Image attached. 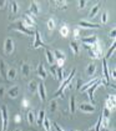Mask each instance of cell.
I'll return each instance as SVG.
<instances>
[{"mask_svg": "<svg viewBox=\"0 0 116 131\" xmlns=\"http://www.w3.org/2000/svg\"><path fill=\"white\" fill-rule=\"evenodd\" d=\"M75 72H76V69L74 68V69H72V71L70 72V75H69L65 80L62 81V84L60 85V88L58 89V91L54 94V97H58V96H64V92H65V90L68 89L69 84L71 82V80L74 79V76H75Z\"/></svg>", "mask_w": 116, "mask_h": 131, "instance_id": "6da1fadb", "label": "cell"}, {"mask_svg": "<svg viewBox=\"0 0 116 131\" xmlns=\"http://www.w3.org/2000/svg\"><path fill=\"white\" fill-rule=\"evenodd\" d=\"M9 29H15V30L20 31V32H24V34H25V35H28V36H33V35L35 34V31H33L30 28H28V26L24 24V21L23 20L15 21L14 24H11V25H10Z\"/></svg>", "mask_w": 116, "mask_h": 131, "instance_id": "7a4b0ae2", "label": "cell"}, {"mask_svg": "<svg viewBox=\"0 0 116 131\" xmlns=\"http://www.w3.org/2000/svg\"><path fill=\"white\" fill-rule=\"evenodd\" d=\"M0 116H1V131H6L9 125V112L6 105H3L0 109Z\"/></svg>", "mask_w": 116, "mask_h": 131, "instance_id": "3957f363", "label": "cell"}, {"mask_svg": "<svg viewBox=\"0 0 116 131\" xmlns=\"http://www.w3.org/2000/svg\"><path fill=\"white\" fill-rule=\"evenodd\" d=\"M52 56H54L55 61H58L59 68H62V65H64V62H65V59H66L65 54L60 50H54L52 51Z\"/></svg>", "mask_w": 116, "mask_h": 131, "instance_id": "277c9868", "label": "cell"}, {"mask_svg": "<svg viewBox=\"0 0 116 131\" xmlns=\"http://www.w3.org/2000/svg\"><path fill=\"white\" fill-rule=\"evenodd\" d=\"M100 84H101V79L100 80H97L94 85H91L89 89H87L85 92L87 94V96H89V99H90V101H92V105H94V102H95V99H94V94H95V90H96L97 88L100 86Z\"/></svg>", "mask_w": 116, "mask_h": 131, "instance_id": "5b68a950", "label": "cell"}, {"mask_svg": "<svg viewBox=\"0 0 116 131\" xmlns=\"http://www.w3.org/2000/svg\"><path fill=\"white\" fill-rule=\"evenodd\" d=\"M14 49H15V45H14V40L11 38H6L5 39V42H4V51L5 54H13L14 52Z\"/></svg>", "mask_w": 116, "mask_h": 131, "instance_id": "8992f818", "label": "cell"}, {"mask_svg": "<svg viewBox=\"0 0 116 131\" xmlns=\"http://www.w3.org/2000/svg\"><path fill=\"white\" fill-rule=\"evenodd\" d=\"M23 21H24V24L29 28V26H34L35 24H36V21H35V18L30 14V13H25L24 15H23Z\"/></svg>", "mask_w": 116, "mask_h": 131, "instance_id": "52a82bcc", "label": "cell"}, {"mask_svg": "<svg viewBox=\"0 0 116 131\" xmlns=\"http://www.w3.org/2000/svg\"><path fill=\"white\" fill-rule=\"evenodd\" d=\"M77 25L80 28H84V29H99L100 28V24H95V23H90V21H79Z\"/></svg>", "mask_w": 116, "mask_h": 131, "instance_id": "ba28073f", "label": "cell"}, {"mask_svg": "<svg viewBox=\"0 0 116 131\" xmlns=\"http://www.w3.org/2000/svg\"><path fill=\"white\" fill-rule=\"evenodd\" d=\"M34 36H35V40H34V42H33V48H34V49H38V48H45V44H44V41L41 40V38H40V32H39L38 30L35 31Z\"/></svg>", "mask_w": 116, "mask_h": 131, "instance_id": "9c48e42d", "label": "cell"}, {"mask_svg": "<svg viewBox=\"0 0 116 131\" xmlns=\"http://www.w3.org/2000/svg\"><path fill=\"white\" fill-rule=\"evenodd\" d=\"M39 94V97H40V100L44 101L46 100V89H45V85H44V82H39L38 85V91H36Z\"/></svg>", "mask_w": 116, "mask_h": 131, "instance_id": "30bf717a", "label": "cell"}, {"mask_svg": "<svg viewBox=\"0 0 116 131\" xmlns=\"http://www.w3.org/2000/svg\"><path fill=\"white\" fill-rule=\"evenodd\" d=\"M116 96L115 95H109V99H107L106 104H105V107H107L110 111L115 110V104H116Z\"/></svg>", "mask_w": 116, "mask_h": 131, "instance_id": "8fae6325", "label": "cell"}, {"mask_svg": "<svg viewBox=\"0 0 116 131\" xmlns=\"http://www.w3.org/2000/svg\"><path fill=\"white\" fill-rule=\"evenodd\" d=\"M28 13H30L33 16H38L39 13H40V9H39V4L38 3H35V1H31L30 3V8Z\"/></svg>", "mask_w": 116, "mask_h": 131, "instance_id": "7c38bea8", "label": "cell"}, {"mask_svg": "<svg viewBox=\"0 0 116 131\" xmlns=\"http://www.w3.org/2000/svg\"><path fill=\"white\" fill-rule=\"evenodd\" d=\"M36 74L39 75V78H41L43 80L46 79V76H48V72H46L45 68H44V65H43L41 62H39L38 66H36Z\"/></svg>", "mask_w": 116, "mask_h": 131, "instance_id": "4fadbf2b", "label": "cell"}, {"mask_svg": "<svg viewBox=\"0 0 116 131\" xmlns=\"http://www.w3.org/2000/svg\"><path fill=\"white\" fill-rule=\"evenodd\" d=\"M80 110L82 111V112H87V114H90V112H95V105L84 102V104L80 105Z\"/></svg>", "mask_w": 116, "mask_h": 131, "instance_id": "5bb4252c", "label": "cell"}, {"mask_svg": "<svg viewBox=\"0 0 116 131\" xmlns=\"http://www.w3.org/2000/svg\"><path fill=\"white\" fill-rule=\"evenodd\" d=\"M70 49H71L74 55H79V52H80V44H79V41L76 40L70 41Z\"/></svg>", "mask_w": 116, "mask_h": 131, "instance_id": "9a60e30c", "label": "cell"}, {"mask_svg": "<svg viewBox=\"0 0 116 131\" xmlns=\"http://www.w3.org/2000/svg\"><path fill=\"white\" fill-rule=\"evenodd\" d=\"M84 45H92L97 41V36L96 35H91V36H86V38H82L81 39Z\"/></svg>", "mask_w": 116, "mask_h": 131, "instance_id": "2e32d148", "label": "cell"}, {"mask_svg": "<svg viewBox=\"0 0 116 131\" xmlns=\"http://www.w3.org/2000/svg\"><path fill=\"white\" fill-rule=\"evenodd\" d=\"M96 72V64L95 62H90L86 66V74L89 76H94Z\"/></svg>", "mask_w": 116, "mask_h": 131, "instance_id": "e0dca14e", "label": "cell"}, {"mask_svg": "<svg viewBox=\"0 0 116 131\" xmlns=\"http://www.w3.org/2000/svg\"><path fill=\"white\" fill-rule=\"evenodd\" d=\"M8 95H9L11 99H15V97H18V95H19V86L18 85H14V86H11L8 91Z\"/></svg>", "mask_w": 116, "mask_h": 131, "instance_id": "ac0fdd59", "label": "cell"}, {"mask_svg": "<svg viewBox=\"0 0 116 131\" xmlns=\"http://www.w3.org/2000/svg\"><path fill=\"white\" fill-rule=\"evenodd\" d=\"M21 74H23V76H25V78H28L30 75V65L28 62H23V64H21Z\"/></svg>", "mask_w": 116, "mask_h": 131, "instance_id": "d6986e66", "label": "cell"}, {"mask_svg": "<svg viewBox=\"0 0 116 131\" xmlns=\"http://www.w3.org/2000/svg\"><path fill=\"white\" fill-rule=\"evenodd\" d=\"M97 80H100V78H94V79H91V80L89 81V82H86V84H84V85H82V86L80 88V91H81V92L86 91L87 89H89V88H90L91 85H94V84H95V82H96Z\"/></svg>", "mask_w": 116, "mask_h": 131, "instance_id": "ffe728a7", "label": "cell"}, {"mask_svg": "<svg viewBox=\"0 0 116 131\" xmlns=\"http://www.w3.org/2000/svg\"><path fill=\"white\" fill-rule=\"evenodd\" d=\"M38 85H39L38 81H35V80L29 81V84H28V90H29L31 94L36 92V91H38Z\"/></svg>", "mask_w": 116, "mask_h": 131, "instance_id": "44dd1931", "label": "cell"}, {"mask_svg": "<svg viewBox=\"0 0 116 131\" xmlns=\"http://www.w3.org/2000/svg\"><path fill=\"white\" fill-rule=\"evenodd\" d=\"M102 72H104L105 80H106V81L110 80V76H109V68H107V61H106V59H102Z\"/></svg>", "mask_w": 116, "mask_h": 131, "instance_id": "7402d4cb", "label": "cell"}, {"mask_svg": "<svg viewBox=\"0 0 116 131\" xmlns=\"http://www.w3.org/2000/svg\"><path fill=\"white\" fill-rule=\"evenodd\" d=\"M45 119V111L44 110H40L38 114V117H35V121H36V124H38L39 126H43V121Z\"/></svg>", "mask_w": 116, "mask_h": 131, "instance_id": "603a6c76", "label": "cell"}, {"mask_svg": "<svg viewBox=\"0 0 116 131\" xmlns=\"http://www.w3.org/2000/svg\"><path fill=\"white\" fill-rule=\"evenodd\" d=\"M100 8H101V4L99 3V4H96V5H94L92 8H91V10H90V14H89V16L91 18V19H94L95 16H96L97 11L100 10Z\"/></svg>", "mask_w": 116, "mask_h": 131, "instance_id": "cb8c5ba5", "label": "cell"}, {"mask_svg": "<svg viewBox=\"0 0 116 131\" xmlns=\"http://www.w3.org/2000/svg\"><path fill=\"white\" fill-rule=\"evenodd\" d=\"M16 78V70L14 68H9L6 71V79L8 80H14Z\"/></svg>", "mask_w": 116, "mask_h": 131, "instance_id": "d4e9b609", "label": "cell"}, {"mask_svg": "<svg viewBox=\"0 0 116 131\" xmlns=\"http://www.w3.org/2000/svg\"><path fill=\"white\" fill-rule=\"evenodd\" d=\"M0 75L4 80H8L6 79V68H5V62L3 60H0Z\"/></svg>", "mask_w": 116, "mask_h": 131, "instance_id": "484cf974", "label": "cell"}, {"mask_svg": "<svg viewBox=\"0 0 116 131\" xmlns=\"http://www.w3.org/2000/svg\"><path fill=\"white\" fill-rule=\"evenodd\" d=\"M54 5H55V8H58V9H66L68 8V1H60V0H58V1H54Z\"/></svg>", "mask_w": 116, "mask_h": 131, "instance_id": "4316f807", "label": "cell"}, {"mask_svg": "<svg viewBox=\"0 0 116 131\" xmlns=\"http://www.w3.org/2000/svg\"><path fill=\"white\" fill-rule=\"evenodd\" d=\"M56 79H58L59 82L64 81V70H62V68L58 66V69H56Z\"/></svg>", "mask_w": 116, "mask_h": 131, "instance_id": "83f0119b", "label": "cell"}, {"mask_svg": "<svg viewBox=\"0 0 116 131\" xmlns=\"http://www.w3.org/2000/svg\"><path fill=\"white\" fill-rule=\"evenodd\" d=\"M69 28H68V25L66 24H64V25H61V28H60V35L62 36V38H66L69 35Z\"/></svg>", "mask_w": 116, "mask_h": 131, "instance_id": "f1b7e54d", "label": "cell"}, {"mask_svg": "<svg viewBox=\"0 0 116 131\" xmlns=\"http://www.w3.org/2000/svg\"><path fill=\"white\" fill-rule=\"evenodd\" d=\"M46 60H48V62L50 64V66L54 65V62H55V59H54V56H52V52L50 50H46Z\"/></svg>", "mask_w": 116, "mask_h": 131, "instance_id": "f546056e", "label": "cell"}, {"mask_svg": "<svg viewBox=\"0 0 116 131\" xmlns=\"http://www.w3.org/2000/svg\"><path fill=\"white\" fill-rule=\"evenodd\" d=\"M49 107H50V111H51V112H55V111L58 110V101L51 99L50 104H49Z\"/></svg>", "mask_w": 116, "mask_h": 131, "instance_id": "4dcf8cb0", "label": "cell"}, {"mask_svg": "<svg viewBox=\"0 0 116 131\" xmlns=\"http://www.w3.org/2000/svg\"><path fill=\"white\" fill-rule=\"evenodd\" d=\"M26 119H28V122H29V124H33V122L35 121V114H34V111L33 110L28 111V114H26Z\"/></svg>", "mask_w": 116, "mask_h": 131, "instance_id": "1f68e13d", "label": "cell"}, {"mask_svg": "<svg viewBox=\"0 0 116 131\" xmlns=\"http://www.w3.org/2000/svg\"><path fill=\"white\" fill-rule=\"evenodd\" d=\"M10 10H11L13 14H16V13L19 11V5H18L16 1H11V3H10Z\"/></svg>", "mask_w": 116, "mask_h": 131, "instance_id": "d6a6232c", "label": "cell"}, {"mask_svg": "<svg viewBox=\"0 0 116 131\" xmlns=\"http://www.w3.org/2000/svg\"><path fill=\"white\" fill-rule=\"evenodd\" d=\"M43 126H44L45 131H50V127H51V121L49 120L46 116H45V119H44V121H43Z\"/></svg>", "mask_w": 116, "mask_h": 131, "instance_id": "836d02e7", "label": "cell"}, {"mask_svg": "<svg viewBox=\"0 0 116 131\" xmlns=\"http://www.w3.org/2000/svg\"><path fill=\"white\" fill-rule=\"evenodd\" d=\"M115 48H116V44H115V42H112V45L110 46V49H109V50H107V52H106V59L111 58V56L114 55V52H115Z\"/></svg>", "mask_w": 116, "mask_h": 131, "instance_id": "e575fe53", "label": "cell"}, {"mask_svg": "<svg viewBox=\"0 0 116 131\" xmlns=\"http://www.w3.org/2000/svg\"><path fill=\"white\" fill-rule=\"evenodd\" d=\"M70 112L71 114L75 112V96L74 95H71V97H70Z\"/></svg>", "mask_w": 116, "mask_h": 131, "instance_id": "d590c367", "label": "cell"}, {"mask_svg": "<svg viewBox=\"0 0 116 131\" xmlns=\"http://www.w3.org/2000/svg\"><path fill=\"white\" fill-rule=\"evenodd\" d=\"M72 35H74V39H75V40L80 39V36H81V29L75 28V29L72 30Z\"/></svg>", "mask_w": 116, "mask_h": 131, "instance_id": "8d00e7d4", "label": "cell"}, {"mask_svg": "<svg viewBox=\"0 0 116 131\" xmlns=\"http://www.w3.org/2000/svg\"><path fill=\"white\" fill-rule=\"evenodd\" d=\"M48 29L49 30H54L55 29V21H54V19H49L48 20Z\"/></svg>", "mask_w": 116, "mask_h": 131, "instance_id": "74e56055", "label": "cell"}, {"mask_svg": "<svg viewBox=\"0 0 116 131\" xmlns=\"http://www.w3.org/2000/svg\"><path fill=\"white\" fill-rule=\"evenodd\" d=\"M56 69H58V65H51V68H50V72H51V75H52V76H55V78H56Z\"/></svg>", "mask_w": 116, "mask_h": 131, "instance_id": "f35d334b", "label": "cell"}, {"mask_svg": "<svg viewBox=\"0 0 116 131\" xmlns=\"http://www.w3.org/2000/svg\"><path fill=\"white\" fill-rule=\"evenodd\" d=\"M85 6H86V1H85V0H80V1L77 3V8H79V9H84Z\"/></svg>", "mask_w": 116, "mask_h": 131, "instance_id": "ab89813d", "label": "cell"}, {"mask_svg": "<svg viewBox=\"0 0 116 131\" xmlns=\"http://www.w3.org/2000/svg\"><path fill=\"white\" fill-rule=\"evenodd\" d=\"M107 16H109V15H107V13L106 11H104V13H102V15H101V21H102L104 24L107 23Z\"/></svg>", "mask_w": 116, "mask_h": 131, "instance_id": "60d3db41", "label": "cell"}, {"mask_svg": "<svg viewBox=\"0 0 116 131\" xmlns=\"http://www.w3.org/2000/svg\"><path fill=\"white\" fill-rule=\"evenodd\" d=\"M110 112H111V111L109 110L107 107H104V112H102V115H101V116H104V117H109V116H110Z\"/></svg>", "mask_w": 116, "mask_h": 131, "instance_id": "b9f144b4", "label": "cell"}, {"mask_svg": "<svg viewBox=\"0 0 116 131\" xmlns=\"http://www.w3.org/2000/svg\"><path fill=\"white\" fill-rule=\"evenodd\" d=\"M29 105H30V102L28 99H23V102H21V106L23 107H29Z\"/></svg>", "mask_w": 116, "mask_h": 131, "instance_id": "7bdbcfd3", "label": "cell"}, {"mask_svg": "<svg viewBox=\"0 0 116 131\" xmlns=\"http://www.w3.org/2000/svg\"><path fill=\"white\" fill-rule=\"evenodd\" d=\"M84 85V82H82V80L81 79H77V81H76V89L77 90H80V88Z\"/></svg>", "mask_w": 116, "mask_h": 131, "instance_id": "ee69618b", "label": "cell"}, {"mask_svg": "<svg viewBox=\"0 0 116 131\" xmlns=\"http://www.w3.org/2000/svg\"><path fill=\"white\" fill-rule=\"evenodd\" d=\"M52 125H54V127H55V130H56V131H65L62 127H61V126H59L56 122H52Z\"/></svg>", "mask_w": 116, "mask_h": 131, "instance_id": "f6af8a7d", "label": "cell"}, {"mask_svg": "<svg viewBox=\"0 0 116 131\" xmlns=\"http://www.w3.org/2000/svg\"><path fill=\"white\" fill-rule=\"evenodd\" d=\"M115 31H116L115 28H112V29H111V31H110V38H111L112 40H115Z\"/></svg>", "mask_w": 116, "mask_h": 131, "instance_id": "bcb514c9", "label": "cell"}, {"mask_svg": "<svg viewBox=\"0 0 116 131\" xmlns=\"http://www.w3.org/2000/svg\"><path fill=\"white\" fill-rule=\"evenodd\" d=\"M14 120H15V122H16V124H19L20 121H21V116H20V114H16V115H15Z\"/></svg>", "mask_w": 116, "mask_h": 131, "instance_id": "7dc6e473", "label": "cell"}, {"mask_svg": "<svg viewBox=\"0 0 116 131\" xmlns=\"http://www.w3.org/2000/svg\"><path fill=\"white\" fill-rule=\"evenodd\" d=\"M5 6H6V1H4V0H0V10H3Z\"/></svg>", "mask_w": 116, "mask_h": 131, "instance_id": "c3c4849f", "label": "cell"}, {"mask_svg": "<svg viewBox=\"0 0 116 131\" xmlns=\"http://www.w3.org/2000/svg\"><path fill=\"white\" fill-rule=\"evenodd\" d=\"M4 94H5V88L4 86H0V97L4 96Z\"/></svg>", "mask_w": 116, "mask_h": 131, "instance_id": "681fc988", "label": "cell"}, {"mask_svg": "<svg viewBox=\"0 0 116 131\" xmlns=\"http://www.w3.org/2000/svg\"><path fill=\"white\" fill-rule=\"evenodd\" d=\"M86 131H95V129H94V127H90V129H89V130H86Z\"/></svg>", "mask_w": 116, "mask_h": 131, "instance_id": "f907efd6", "label": "cell"}, {"mask_svg": "<svg viewBox=\"0 0 116 131\" xmlns=\"http://www.w3.org/2000/svg\"><path fill=\"white\" fill-rule=\"evenodd\" d=\"M15 131H21V130H19V129H18V130H15Z\"/></svg>", "mask_w": 116, "mask_h": 131, "instance_id": "816d5d0a", "label": "cell"}, {"mask_svg": "<svg viewBox=\"0 0 116 131\" xmlns=\"http://www.w3.org/2000/svg\"><path fill=\"white\" fill-rule=\"evenodd\" d=\"M72 131H77V130H72Z\"/></svg>", "mask_w": 116, "mask_h": 131, "instance_id": "f5cc1de1", "label": "cell"}, {"mask_svg": "<svg viewBox=\"0 0 116 131\" xmlns=\"http://www.w3.org/2000/svg\"><path fill=\"white\" fill-rule=\"evenodd\" d=\"M105 131H109V130H105Z\"/></svg>", "mask_w": 116, "mask_h": 131, "instance_id": "db71d44e", "label": "cell"}]
</instances>
